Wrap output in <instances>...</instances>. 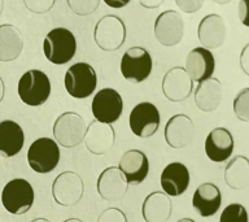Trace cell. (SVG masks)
<instances>
[{"label":"cell","instance_id":"cell-1","mask_svg":"<svg viewBox=\"0 0 249 222\" xmlns=\"http://www.w3.org/2000/svg\"><path fill=\"white\" fill-rule=\"evenodd\" d=\"M43 51L48 61L56 65H64L75 56L77 40L70 30L65 27H56L46 35Z\"/></svg>","mask_w":249,"mask_h":222},{"label":"cell","instance_id":"cell-2","mask_svg":"<svg viewBox=\"0 0 249 222\" xmlns=\"http://www.w3.org/2000/svg\"><path fill=\"white\" fill-rule=\"evenodd\" d=\"M51 90L52 87L48 75L38 69H30L23 73L17 86L19 99L30 107L44 104L50 97Z\"/></svg>","mask_w":249,"mask_h":222},{"label":"cell","instance_id":"cell-3","mask_svg":"<svg viewBox=\"0 0 249 222\" xmlns=\"http://www.w3.org/2000/svg\"><path fill=\"white\" fill-rule=\"evenodd\" d=\"M64 85L70 96L74 99H86L96 90V72L87 62H77L66 70Z\"/></svg>","mask_w":249,"mask_h":222},{"label":"cell","instance_id":"cell-4","mask_svg":"<svg viewBox=\"0 0 249 222\" xmlns=\"http://www.w3.org/2000/svg\"><path fill=\"white\" fill-rule=\"evenodd\" d=\"M34 188L26 179L15 178L8 182L1 191L3 206L11 214H25L34 204Z\"/></svg>","mask_w":249,"mask_h":222},{"label":"cell","instance_id":"cell-5","mask_svg":"<svg viewBox=\"0 0 249 222\" xmlns=\"http://www.w3.org/2000/svg\"><path fill=\"white\" fill-rule=\"evenodd\" d=\"M60 161V148L56 140L51 138H38L27 149L29 166L39 174H47L53 170Z\"/></svg>","mask_w":249,"mask_h":222},{"label":"cell","instance_id":"cell-6","mask_svg":"<svg viewBox=\"0 0 249 222\" xmlns=\"http://www.w3.org/2000/svg\"><path fill=\"white\" fill-rule=\"evenodd\" d=\"M93 39L100 50L117 51L126 40V26L117 16H104L95 26Z\"/></svg>","mask_w":249,"mask_h":222},{"label":"cell","instance_id":"cell-7","mask_svg":"<svg viewBox=\"0 0 249 222\" xmlns=\"http://www.w3.org/2000/svg\"><path fill=\"white\" fill-rule=\"evenodd\" d=\"M152 57L143 47L128 48L121 58V73L124 79L140 83L151 75Z\"/></svg>","mask_w":249,"mask_h":222},{"label":"cell","instance_id":"cell-8","mask_svg":"<svg viewBox=\"0 0 249 222\" xmlns=\"http://www.w3.org/2000/svg\"><path fill=\"white\" fill-rule=\"evenodd\" d=\"M85 121L75 112L62 113L53 125L56 143L64 148H73L81 144L85 138Z\"/></svg>","mask_w":249,"mask_h":222},{"label":"cell","instance_id":"cell-9","mask_svg":"<svg viewBox=\"0 0 249 222\" xmlns=\"http://www.w3.org/2000/svg\"><path fill=\"white\" fill-rule=\"evenodd\" d=\"M160 122L161 116L159 109L155 104L148 101L136 104L128 117V124L132 134L144 139L155 135L160 128Z\"/></svg>","mask_w":249,"mask_h":222},{"label":"cell","instance_id":"cell-10","mask_svg":"<svg viewBox=\"0 0 249 222\" xmlns=\"http://www.w3.org/2000/svg\"><path fill=\"white\" fill-rule=\"evenodd\" d=\"M91 109L95 120L110 125L120 120L124 111V101L114 89H103L93 96Z\"/></svg>","mask_w":249,"mask_h":222},{"label":"cell","instance_id":"cell-11","mask_svg":"<svg viewBox=\"0 0 249 222\" xmlns=\"http://www.w3.org/2000/svg\"><path fill=\"white\" fill-rule=\"evenodd\" d=\"M85 186L82 178L74 171H64L52 183V195L58 205H75L83 196Z\"/></svg>","mask_w":249,"mask_h":222},{"label":"cell","instance_id":"cell-12","mask_svg":"<svg viewBox=\"0 0 249 222\" xmlns=\"http://www.w3.org/2000/svg\"><path fill=\"white\" fill-rule=\"evenodd\" d=\"M155 35L162 46L178 44L184 35V21L175 11L162 12L155 21Z\"/></svg>","mask_w":249,"mask_h":222},{"label":"cell","instance_id":"cell-13","mask_svg":"<svg viewBox=\"0 0 249 222\" xmlns=\"http://www.w3.org/2000/svg\"><path fill=\"white\" fill-rule=\"evenodd\" d=\"M166 143L174 149L187 147L195 138V125L186 114H175L167 121L163 130Z\"/></svg>","mask_w":249,"mask_h":222},{"label":"cell","instance_id":"cell-14","mask_svg":"<svg viewBox=\"0 0 249 222\" xmlns=\"http://www.w3.org/2000/svg\"><path fill=\"white\" fill-rule=\"evenodd\" d=\"M194 89V82L182 66L173 68L162 79V92L173 103L186 100Z\"/></svg>","mask_w":249,"mask_h":222},{"label":"cell","instance_id":"cell-15","mask_svg":"<svg viewBox=\"0 0 249 222\" xmlns=\"http://www.w3.org/2000/svg\"><path fill=\"white\" fill-rule=\"evenodd\" d=\"M118 169L124 174L127 185H140L145 181L149 173V161L147 155L139 149L124 152L120 160Z\"/></svg>","mask_w":249,"mask_h":222},{"label":"cell","instance_id":"cell-16","mask_svg":"<svg viewBox=\"0 0 249 222\" xmlns=\"http://www.w3.org/2000/svg\"><path fill=\"white\" fill-rule=\"evenodd\" d=\"M233 136L229 129L215 128L205 139V153L213 163H225L233 152Z\"/></svg>","mask_w":249,"mask_h":222},{"label":"cell","instance_id":"cell-17","mask_svg":"<svg viewBox=\"0 0 249 222\" xmlns=\"http://www.w3.org/2000/svg\"><path fill=\"white\" fill-rule=\"evenodd\" d=\"M186 72L192 82H200L213 77L215 60L213 54L204 47H196L186 57Z\"/></svg>","mask_w":249,"mask_h":222},{"label":"cell","instance_id":"cell-18","mask_svg":"<svg viewBox=\"0 0 249 222\" xmlns=\"http://www.w3.org/2000/svg\"><path fill=\"white\" fill-rule=\"evenodd\" d=\"M226 35H227V27L222 16L212 13L205 16L198 23V40L206 50L210 51L221 47L226 40Z\"/></svg>","mask_w":249,"mask_h":222},{"label":"cell","instance_id":"cell-19","mask_svg":"<svg viewBox=\"0 0 249 222\" xmlns=\"http://www.w3.org/2000/svg\"><path fill=\"white\" fill-rule=\"evenodd\" d=\"M160 181L165 194L169 196H180L190 186V170L184 164L170 163L163 167Z\"/></svg>","mask_w":249,"mask_h":222},{"label":"cell","instance_id":"cell-20","mask_svg":"<svg viewBox=\"0 0 249 222\" xmlns=\"http://www.w3.org/2000/svg\"><path fill=\"white\" fill-rule=\"evenodd\" d=\"M222 204L221 190L212 182L202 183L195 190L192 206L201 217H212L217 213Z\"/></svg>","mask_w":249,"mask_h":222},{"label":"cell","instance_id":"cell-21","mask_svg":"<svg viewBox=\"0 0 249 222\" xmlns=\"http://www.w3.org/2000/svg\"><path fill=\"white\" fill-rule=\"evenodd\" d=\"M114 139H116V134L114 130L110 128V125L95 121L86 129L83 142L91 153L103 155L112 147Z\"/></svg>","mask_w":249,"mask_h":222},{"label":"cell","instance_id":"cell-22","mask_svg":"<svg viewBox=\"0 0 249 222\" xmlns=\"http://www.w3.org/2000/svg\"><path fill=\"white\" fill-rule=\"evenodd\" d=\"M97 191L104 200L113 202L127 192V182L116 166L107 167L97 179Z\"/></svg>","mask_w":249,"mask_h":222},{"label":"cell","instance_id":"cell-23","mask_svg":"<svg viewBox=\"0 0 249 222\" xmlns=\"http://www.w3.org/2000/svg\"><path fill=\"white\" fill-rule=\"evenodd\" d=\"M25 134L17 122L5 120L0 122V156L13 157L22 151Z\"/></svg>","mask_w":249,"mask_h":222},{"label":"cell","instance_id":"cell-24","mask_svg":"<svg viewBox=\"0 0 249 222\" xmlns=\"http://www.w3.org/2000/svg\"><path fill=\"white\" fill-rule=\"evenodd\" d=\"M171 200L165 192L155 191L144 199L142 214L145 222H167L171 217Z\"/></svg>","mask_w":249,"mask_h":222},{"label":"cell","instance_id":"cell-25","mask_svg":"<svg viewBox=\"0 0 249 222\" xmlns=\"http://www.w3.org/2000/svg\"><path fill=\"white\" fill-rule=\"evenodd\" d=\"M223 89L217 78L200 82L195 91V103L202 112H213L221 105Z\"/></svg>","mask_w":249,"mask_h":222},{"label":"cell","instance_id":"cell-26","mask_svg":"<svg viewBox=\"0 0 249 222\" xmlns=\"http://www.w3.org/2000/svg\"><path fill=\"white\" fill-rule=\"evenodd\" d=\"M23 50V37L13 25H0V61L11 62L18 57Z\"/></svg>","mask_w":249,"mask_h":222},{"label":"cell","instance_id":"cell-27","mask_svg":"<svg viewBox=\"0 0 249 222\" xmlns=\"http://www.w3.org/2000/svg\"><path fill=\"white\" fill-rule=\"evenodd\" d=\"M225 182L235 191L249 186V160L245 156L239 155L230 160L225 169Z\"/></svg>","mask_w":249,"mask_h":222},{"label":"cell","instance_id":"cell-28","mask_svg":"<svg viewBox=\"0 0 249 222\" xmlns=\"http://www.w3.org/2000/svg\"><path fill=\"white\" fill-rule=\"evenodd\" d=\"M233 113L243 122H249V87L236 93L233 99Z\"/></svg>","mask_w":249,"mask_h":222},{"label":"cell","instance_id":"cell-29","mask_svg":"<svg viewBox=\"0 0 249 222\" xmlns=\"http://www.w3.org/2000/svg\"><path fill=\"white\" fill-rule=\"evenodd\" d=\"M219 222H249L248 212L244 205L233 203L223 209L219 217Z\"/></svg>","mask_w":249,"mask_h":222},{"label":"cell","instance_id":"cell-30","mask_svg":"<svg viewBox=\"0 0 249 222\" xmlns=\"http://www.w3.org/2000/svg\"><path fill=\"white\" fill-rule=\"evenodd\" d=\"M100 0H68L69 8L78 16H89L99 7Z\"/></svg>","mask_w":249,"mask_h":222},{"label":"cell","instance_id":"cell-31","mask_svg":"<svg viewBox=\"0 0 249 222\" xmlns=\"http://www.w3.org/2000/svg\"><path fill=\"white\" fill-rule=\"evenodd\" d=\"M25 7L33 13H46L54 5L56 0H22Z\"/></svg>","mask_w":249,"mask_h":222},{"label":"cell","instance_id":"cell-32","mask_svg":"<svg viewBox=\"0 0 249 222\" xmlns=\"http://www.w3.org/2000/svg\"><path fill=\"white\" fill-rule=\"evenodd\" d=\"M97 222H127V218L118 208H108L99 216Z\"/></svg>","mask_w":249,"mask_h":222},{"label":"cell","instance_id":"cell-33","mask_svg":"<svg viewBox=\"0 0 249 222\" xmlns=\"http://www.w3.org/2000/svg\"><path fill=\"white\" fill-rule=\"evenodd\" d=\"M205 0H175L179 9H182L184 13H195L200 11L204 5Z\"/></svg>","mask_w":249,"mask_h":222},{"label":"cell","instance_id":"cell-34","mask_svg":"<svg viewBox=\"0 0 249 222\" xmlns=\"http://www.w3.org/2000/svg\"><path fill=\"white\" fill-rule=\"evenodd\" d=\"M239 19L244 26L249 27V0H240L237 5Z\"/></svg>","mask_w":249,"mask_h":222},{"label":"cell","instance_id":"cell-35","mask_svg":"<svg viewBox=\"0 0 249 222\" xmlns=\"http://www.w3.org/2000/svg\"><path fill=\"white\" fill-rule=\"evenodd\" d=\"M240 68L245 75L249 77V43L243 48L240 54Z\"/></svg>","mask_w":249,"mask_h":222},{"label":"cell","instance_id":"cell-36","mask_svg":"<svg viewBox=\"0 0 249 222\" xmlns=\"http://www.w3.org/2000/svg\"><path fill=\"white\" fill-rule=\"evenodd\" d=\"M131 0H104V3L110 8H114V9H120V8L126 7Z\"/></svg>","mask_w":249,"mask_h":222},{"label":"cell","instance_id":"cell-37","mask_svg":"<svg viewBox=\"0 0 249 222\" xmlns=\"http://www.w3.org/2000/svg\"><path fill=\"white\" fill-rule=\"evenodd\" d=\"M142 7L147 9H153V8L160 7L163 3V0H138Z\"/></svg>","mask_w":249,"mask_h":222},{"label":"cell","instance_id":"cell-38","mask_svg":"<svg viewBox=\"0 0 249 222\" xmlns=\"http://www.w3.org/2000/svg\"><path fill=\"white\" fill-rule=\"evenodd\" d=\"M4 92H5V86H4L3 79H1V77H0V103H1V100H3Z\"/></svg>","mask_w":249,"mask_h":222},{"label":"cell","instance_id":"cell-39","mask_svg":"<svg viewBox=\"0 0 249 222\" xmlns=\"http://www.w3.org/2000/svg\"><path fill=\"white\" fill-rule=\"evenodd\" d=\"M215 4H221V5H225V4H229L231 3L232 0H213Z\"/></svg>","mask_w":249,"mask_h":222},{"label":"cell","instance_id":"cell-40","mask_svg":"<svg viewBox=\"0 0 249 222\" xmlns=\"http://www.w3.org/2000/svg\"><path fill=\"white\" fill-rule=\"evenodd\" d=\"M31 222H51V221H48L47 218H35V220H33Z\"/></svg>","mask_w":249,"mask_h":222},{"label":"cell","instance_id":"cell-41","mask_svg":"<svg viewBox=\"0 0 249 222\" xmlns=\"http://www.w3.org/2000/svg\"><path fill=\"white\" fill-rule=\"evenodd\" d=\"M178 222H196V221L192 220V218H182V220H179Z\"/></svg>","mask_w":249,"mask_h":222},{"label":"cell","instance_id":"cell-42","mask_svg":"<svg viewBox=\"0 0 249 222\" xmlns=\"http://www.w3.org/2000/svg\"><path fill=\"white\" fill-rule=\"evenodd\" d=\"M64 222H83V221L78 220V218H69V220H66V221H64Z\"/></svg>","mask_w":249,"mask_h":222},{"label":"cell","instance_id":"cell-43","mask_svg":"<svg viewBox=\"0 0 249 222\" xmlns=\"http://www.w3.org/2000/svg\"><path fill=\"white\" fill-rule=\"evenodd\" d=\"M3 9H4V0H0V16L3 13Z\"/></svg>","mask_w":249,"mask_h":222}]
</instances>
